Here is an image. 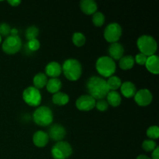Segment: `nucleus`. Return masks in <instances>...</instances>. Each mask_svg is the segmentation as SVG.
Listing matches in <instances>:
<instances>
[{
  "mask_svg": "<svg viewBox=\"0 0 159 159\" xmlns=\"http://www.w3.org/2000/svg\"><path fill=\"white\" fill-rule=\"evenodd\" d=\"M86 89L89 96L95 99H103L110 92L107 81L97 76H93L87 80Z\"/></svg>",
  "mask_w": 159,
  "mask_h": 159,
  "instance_id": "f257e3e1",
  "label": "nucleus"
},
{
  "mask_svg": "<svg viewBox=\"0 0 159 159\" xmlns=\"http://www.w3.org/2000/svg\"><path fill=\"white\" fill-rule=\"evenodd\" d=\"M61 69L66 79L70 81H77L82 75V65L76 59L70 58L65 61Z\"/></svg>",
  "mask_w": 159,
  "mask_h": 159,
  "instance_id": "f03ea898",
  "label": "nucleus"
},
{
  "mask_svg": "<svg viewBox=\"0 0 159 159\" xmlns=\"http://www.w3.org/2000/svg\"><path fill=\"white\" fill-rule=\"evenodd\" d=\"M96 68L99 75L110 78L116 71V66L114 61L109 56H102L96 61Z\"/></svg>",
  "mask_w": 159,
  "mask_h": 159,
  "instance_id": "7ed1b4c3",
  "label": "nucleus"
},
{
  "mask_svg": "<svg viewBox=\"0 0 159 159\" xmlns=\"http://www.w3.org/2000/svg\"><path fill=\"white\" fill-rule=\"evenodd\" d=\"M138 48L139 51H141V54L144 55L152 56L155 54L157 51V42L153 37L149 35H143L138 38Z\"/></svg>",
  "mask_w": 159,
  "mask_h": 159,
  "instance_id": "20e7f679",
  "label": "nucleus"
},
{
  "mask_svg": "<svg viewBox=\"0 0 159 159\" xmlns=\"http://www.w3.org/2000/svg\"><path fill=\"white\" fill-rule=\"evenodd\" d=\"M53 113L51 109L48 107H38L37 110L34 111L33 115V119L34 121L39 126L41 127H46L50 125L53 121Z\"/></svg>",
  "mask_w": 159,
  "mask_h": 159,
  "instance_id": "39448f33",
  "label": "nucleus"
},
{
  "mask_svg": "<svg viewBox=\"0 0 159 159\" xmlns=\"http://www.w3.org/2000/svg\"><path fill=\"white\" fill-rule=\"evenodd\" d=\"M72 154V148L66 141L56 143L51 149V155L55 159H66Z\"/></svg>",
  "mask_w": 159,
  "mask_h": 159,
  "instance_id": "423d86ee",
  "label": "nucleus"
},
{
  "mask_svg": "<svg viewBox=\"0 0 159 159\" xmlns=\"http://www.w3.org/2000/svg\"><path fill=\"white\" fill-rule=\"evenodd\" d=\"M22 48V40L19 36H9L2 43V48L8 54H14L19 52Z\"/></svg>",
  "mask_w": 159,
  "mask_h": 159,
  "instance_id": "0eeeda50",
  "label": "nucleus"
},
{
  "mask_svg": "<svg viewBox=\"0 0 159 159\" xmlns=\"http://www.w3.org/2000/svg\"><path fill=\"white\" fill-rule=\"evenodd\" d=\"M23 99L25 102L29 106L37 107L41 102L42 96L39 89L34 86H30L23 91Z\"/></svg>",
  "mask_w": 159,
  "mask_h": 159,
  "instance_id": "6e6552de",
  "label": "nucleus"
},
{
  "mask_svg": "<svg viewBox=\"0 0 159 159\" xmlns=\"http://www.w3.org/2000/svg\"><path fill=\"white\" fill-rule=\"evenodd\" d=\"M122 35V28L120 25L116 23L109 24L104 30V37L109 43H116Z\"/></svg>",
  "mask_w": 159,
  "mask_h": 159,
  "instance_id": "1a4fd4ad",
  "label": "nucleus"
},
{
  "mask_svg": "<svg viewBox=\"0 0 159 159\" xmlns=\"http://www.w3.org/2000/svg\"><path fill=\"white\" fill-rule=\"evenodd\" d=\"M96 100L89 95H82L75 102L77 109L81 111H89L96 107Z\"/></svg>",
  "mask_w": 159,
  "mask_h": 159,
  "instance_id": "9d476101",
  "label": "nucleus"
},
{
  "mask_svg": "<svg viewBox=\"0 0 159 159\" xmlns=\"http://www.w3.org/2000/svg\"><path fill=\"white\" fill-rule=\"evenodd\" d=\"M153 96L148 89H141L134 95V100L137 104L141 107H147L152 102Z\"/></svg>",
  "mask_w": 159,
  "mask_h": 159,
  "instance_id": "9b49d317",
  "label": "nucleus"
},
{
  "mask_svg": "<svg viewBox=\"0 0 159 159\" xmlns=\"http://www.w3.org/2000/svg\"><path fill=\"white\" fill-rule=\"evenodd\" d=\"M65 135H66V130H65V127L62 125L58 124H53L49 129V132H48V137L53 141H55L59 142V141H62V140L65 138Z\"/></svg>",
  "mask_w": 159,
  "mask_h": 159,
  "instance_id": "f8f14e48",
  "label": "nucleus"
},
{
  "mask_svg": "<svg viewBox=\"0 0 159 159\" xmlns=\"http://www.w3.org/2000/svg\"><path fill=\"white\" fill-rule=\"evenodd\" d=\"M109 57L114 60H120L124 56V48L120 43H113L108 48Z\"/></svg>",
  "mask_w": 159,
  "mask_h": 159,
  "instance_id": "ddd939ff",
  "label": "nucleus"
},
{
  "mask_svg": "<svg viewBox=\"0 0 159 159\" xmlns=\"http://www.w3.org/2000/svg\"><path fill=\"white\" fill-rule=\"evenodd\" d=\"M62 69L61 66L59 63L56 61H51L49 64H48L45 68V72L46 75L49 76L51 78H57L61 73Z\"/></svg>",
  "mask_w": 159,
  "mask_h": 159,
  "instance_id": "4468645a",
  "label": "nucleus"
},
{
  "mask_svg": "<svg viewBox=\"0 0 159 159\" xmlns=\"http://www.w3.org/2000/svg\"><path fill=\"white\" fill-rule=\"evenodd\" d=\"M97 3L93 0H82L80 2V8L86 15H93L97 11Z\"/></svg>",
  "mask_w": 159,
  "mask_h": 159,
  "instance_id": "2eb2a0df",
  "label": "nucleus"
},
{
  "mask_svg": "<svg viewBox=\"0 0 159 159\" xmlns=\"http://www.w3.org/2000/svg\"><path fill=\"white\" fill-rule=\"evenodd\" d=\"M146 68L154 75H158L159 73V58L157 55L149 56L148 57L145 63Z\"/></svg>",
  "mask_w": 159,
  "mask_h": 159,
  "instance_id": "dca6fc26",
  "label": "nucleus"
},
{
  "mask_svg": "<svg viewBox=\"0 0 159 159\" xmlns=\"http://www.w3.org/2000/svg\"><path fill=\"white\" fill-rule=\"evenodd\" d=\"M49 140V137L47 133L42 130L37 131L33 136V142L37 147L43 148L47 145Z\"/></svg>",
  "mask_w": 159,
  "mask_h": 159,
  "instance_id": "f3484780",
  "label": "nucleus"
},
{
  "mask_svg": "<svg viewBox=\"0 0 159 159\" xmlns=\"http://www.w3.org/2000/svg\"><path fill=\"white\" fill-rule=\"evenodd\" d=\"M120 91L126 98H131L136 94L137 89L134 84L131 82H124L120 86Z\"/></svg>",
  "mask_w": 159,
  "mask_h": 159,
  "instance_id": "a211bd4d",
  "label": "nucleus"
},
{
  "mask_svg": "<svg viewBox=\"0 0 159 159\" xmlns=\"http://www.w3.org/2000/svg\"><path fill=\"white\" fill-rule=\"evenodd\" d=\"M61 82L57 78H51V79L48 81L46 85V88L49 93L55 94L60 91L61 88Z\"/></svg>",
  "mask_w": 159,
  "mask_h": 159,
  "instance_id": "6ab92c4d",
  "label": "nucleus"
},
{
  "mask_svg": "<svg viewBox=\"0 0 159 159\" xmlns=\"http://www.w3.org/2000/svg\"><path fill=\"white\" fill-rule=\"evenodd\" d=\"M107 102L109 105L113 107H116L120 105L121 96L116 91H110L107 96Z\"/></svg>",
  "mask_w": 159,
  "mask_h": 159,
  "instance_id": "aec40b11",
  "label": "nucleus"
},
{
  "mask_svg": "<svg viewBox=\"0 0 159 159\" xmlns=\"http://www.w3.org/2000/svg\"><path fill=\"white\" fill-rule=\"evenodd\" d=\"M48 77L44 73H38L36 75L33 79V83H34V87L39 89H43V87L46 86L47 82H48Z\"/></svg>",
  "mask_w": 159,
  "mask_h": 159,
  "instance_id": "412c9836",
  "label": "nucleus"
},
{
  "mask_svg": "<svg viewBox=\"0 0 159 159\" xmlns=\"http://www.w3.org/2000/svg\"><path fill=\"white\" fill-rule=\"evenodd\" d=\"M134 58L131 55L124 56L120 59L119 65L121 69L123 70H130L134 65Z\"/></svg>",
  "mask_w": 159,
  "mask_h": 159,
  "instance_id": "4be33fe9",
  "label": "nucleus"
},
{
  "mask_svg": "<svg viewBox=\"0 0 159 159\" xmlns=\"http://www.w3.org/2000/svg\"><path fill=\"white\" fill-rule=\"evenodd\" d=\"M52 101L55 105L65 106L69 101V96L66 93L58 92V93L53 95Z\"/></svg>",
  "mask_w": 159,
  "mask_h": 159,
  "instance_id": "5701e85b",
  "label": "nucleus"
},
{
  "mask_svg": "<svg viewBox=\"0 0 159 159\" xmlns=\"http://www.w3.org/2000/svg\"><path fill=\"white\" fill-rule=\"evenodd\" d=\"M107 84L109 89L111 91H116V89L120 88L121 85H122V81L117 76L112 75L107 81Z\"/></svg>",
  "mask_w": 159,
  "mask_h": 159,
  "instance_id": "b1692460",
  "label": "nucleus"
},
{
  "mask_svg": "<svg viewBox=\"0 0 159 159\" xmlns=\"http://www.w3.org/2000/svg\"><path fill=\"white\" fill-rule=\"evenodd\" d=\"M85 35L80 32H76L73 34L72 36V42L75 46L77 47H82L85 43Z\"/></svg>",
  "mask_w": 159,
  "mask_h": 159,
  "instance_id": "393cba45",
  "label": "nucleus"
},
{
  "mask_svg": "<svg viewBox=\"0 0 159 159\" xmlns=\"http://www.w3.org/2000/svg\"><path fill=\"white\" fill-rule=\"evenodd\" d=\"M39 35V29L35 26H31L26 29L25 33V37L26 40H30L34 39H37V36Z\"/></svg>",
  "mask_w": 159,
  "mask_h": 159,
  "instance_id": "a878e982",
  "label": "nucleus"
},
{
  "mask_svg": "<svg viewBox=\"0 0 159 159\" xmlns=\"http://www.w3.org/2000/svg\"><path fill=\"white\" fill-rule=\"evenodd\" d=\"M93 23L96 26H102L105 23V16L101 12H96L93 14Z\"/></svg>",
  "mask_w": 159,
  "mask_h": 159,
  "instance_id": "bb28decb",
  "label": "nucleus"
},
{
  "mask_svg": "<svg viewBox=\"0 0 159 159\" xmlns=\"http://www.w3.org/2000/svg\"><path fill=\"white\" fill-rule=\"evenodd\" d=\"M142 148L145 152H153L157 148V144L153 140H145L143 142Z\"/></svg>",
  "mask_w": 159,
  "mask_h": 159,
  "instance_id": "cd10ccee",
  "label": "nucleus"
},
{
  "mask_svg": "<svg viewBox=\"0 0 159 159\" xmlns=\"http://www.w3.org/2000/svg\"><path fill=\"white\" fill-rule=\"evenodd\" d=\"M147 135L151 139H158L159 137V128L158 126H152L147 130Z\"/></svg>",
  "mask_w": 159,
  "mask_h": 159,
  "instance_id": "c85d7f7f",
  "label": "nucleus"
},
{
  "mask_svg": "<svg viewBox=\"0 0 159 159\" xmlns=\"http://www.w3.org/2000/svg\"><path fill=\"white\" fill-rule=\"evenodd\" d=\"M26 48L29 50V51L33 52V51H37L40 48V43L37 39H34V40H28V43L26 44Z\"/></svg>",
  "mask_w": 159,
  "mask_h": 159,
  "instance_id": "c756f323",
  "label": "nucleus"
},
{
  "mask_svg": "<svg viewBox=\"0 0 159 159\" xmlns=\"http://www.w3.org/2000/svg\"><path fill=\"white\" fill-rule=\"evenodd\" d=\"M96 109H97L99 111L104 112L106 110H107L109 107V104L107 102V101L106 99H99L97 102H96Z\"/></svg>",
  "mask_w": 159,
  "mask_h": 159,
  "instance_id": "7c9ffc66",
  "label": "nucleus"
},
{
  "mask_svg": "<svg viewBox=\"0 0 159 159\" xmlns=\"http://www.w3.org/2000/svg\"><path fill=\"white\" fill-rule=\"evenodd\" d=\"M12 28L9 24L6 23H0V36H8L10 34V31Z\"/></svg>",
  "mask_w": 159,
  "mask_h": 159,
  "instance_id": "2f4dec72",
  "label": "nucleus"
},
{
  "mask_svg": "<svg viewBox=\"0 0 159 159\" xmlns=\"http://www.w3.org/2000/svg\"><path fill=\"white\" fill-rule=\"evenodd\" d=\"M147 58H148V56L144 55V54H141V53H139V54H138L136 55L134 61L138 64V65H145Z\"/></svg>",
  "mask_w": 159,
  "mask_h": 159,
  "instance_id": "473e14b6",
  "label": "nucleus"
},
{
  "mask_svg": "<svg viewBox=\"0 0 159 159\" xmlns=\"http://www.w3.org/2000/svg\"><path fill=\"white\" fill-rule=\"evenodd\" d=\"M152 159H159V148L157 147L153 151L152 155Z\"/></svg>",
  "mask_w": 159,
  "mask_h": 159,
  "instance_id": "72a5a7b5",
  "label": "nucleus"
},
{
  "mask_svg": "<svg viewBox=\"0 0 159 159\" xmlns=\"http://www.w3.org/2000/svg\"><path fill=\"white\" fill-rule=\"evenodd\" d=\"M8 3H9L10 6L16 7V6H18L21 3V2H20V0H9V1H8Z\"/></svg>",
  "mask_w": 159,
  "mask_h": 159,
  "instance_id": "f704fd0d",
  "label": "nucleus"
},
{
  "mask_svg": "<svg viewBox=\"0 0 159 159\" xmlns=\"http://www.w3.org/2000/svg\"><path fill=\"white\" fill-rule=\"evenodd\" d=\"M10 36H18V30L16 29V28H12L10 31Z\"/></svg>",
  "mask_w": 159,
  "mask_h": 159,
  "instance_id": "c9c22d12",
  "label": "nucleus"
},
{
  "mask_svg": "<svg viewBox=\"0 0 159 159\" xmlns=\"http://www.w3.org/2000/svg\"><path fill=\"white\" fill-rule=\"evenodd\" d=\"M137 159H151L149 157H148L147 155H141L137 158Z\"/></svg>",
  "mask_w": 159,
  "mask_h": 159,
  "instance_id": "e433bc0d",
  "label": "nucleus"
},
{
  "mask_svg": "<svg viewBox=\"0 0 159 159\" xmlns=\"http://www.w3.org/2000/svg\"><path fill=\"white\" fill-rule=\"evenodd\" d=\"M1 42H2V37L0 36V43H1Z\"/></svg>",
  "mask_w": 159,
  "mask_h": 159,
  "instance_id": "4c0bfd02",
  "label": "nucleus"
}]
</instances>
